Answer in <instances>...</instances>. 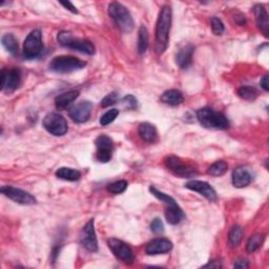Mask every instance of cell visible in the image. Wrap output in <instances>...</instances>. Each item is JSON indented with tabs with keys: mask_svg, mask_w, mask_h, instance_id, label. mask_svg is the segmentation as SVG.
<instances>
[{
	"mask_svg": "<svg viewBox=\"0 0 269 269\" xmlns=\"http://www.w3.org/2000/svg\"><path fill=\"white\" fill-rule=\"evenodd\" d=\"M60 5L61 6H63L66 10H69V11H71L72 13H74V14H77L78 13V10L76 9V7L72 4V3H70V2H61L60 3Z\"/></svg>",
	"mask_w": 269,
	"mask_h": 269,
	"instance_id": "8d00e7d4",
	"label": "cell"
},
{
	"mask_svg": "<svg viewBox=\"0 0 269 269\" xmlns=\"http://www.w3.org/2000/svg\"><path fill=\"white\" fill-rule=\"evenodd\" d=\"M127 187V182L125 180L116 181L114 183H111L107 186V191L114 195H119L122 194Z\"/></svg>",
	"mask_w": 269,
	"mask_h": 269,
	"instance_id": "4dcf8cb0",
	"label": "cell"
},
{
	"mask_svg": "<svg viewBox=\"0 0 269 269\" xmlns=\"http://www.w3.org/2000/svg\"><path fill=\"white\" fill-rule=\"evenodd\" d=\"M234 268H241V269H243V268H248V263H247V261H245V260H239V261H237V262H235L234 263Z\"/></svg>",
	"mask_w": 269,
	"mask_h": 269,
	"instance_id": "74e56055",
	"label": "cell"
},
{
	"mask_svg": "<svg viewBox=\"0 0 269 269\" xmlns=\"http://www.w3.org/2000/svg\"><path fill=\"white\" fill-rule=\"evenodd\" d=\"M43 50L42 35L39 30L32 31L23 43V55L28 59H34L40 56Z\"/></svg>",
	"mask_w": 269,
	"mask_h": 269,
	"instance_id": "52a82bcc",
	"label": "cell"
},
{
	"mask_svg": "<svg viewBox=\"0 0 269 269\" xmlns=\"http://www.w3.org/2000/svg\"><path fill=\"white\" fill-rule=\"evenodd\" d=\"M173 249V243L165 238H157L147 243L145 247L146 254L149 256L167 254Z\"/></svg>",
	"mask_w": 269,
	"mask_h": 269,
	"instance_id": "2e32d148",
	"label": "cell"
},
{
	"mask_svg": "<svg viewBox=\"0 0 269 269\" xmlns=\"http://www.w3.org/2000/svg\"><path fill=\"white\" fill-rule=\"evenodd\" d=\"M164 163L173 174L181 178H192L197 175V170L195 167L184 163L180 158L176 156L166 157Z\"/></svg>",
	"mask_w": 269,
	"mask_h": 269,
	"instance_id": "9c48e42d",
	"label": "cell"
},
{
	"mask_svg": "<svg viewBox=\"0 0 269 269\" xmlns=\"http://www.w3.org/2000/svg\"><path fill=\"white\" fill-rule=\"evenodd\" d=\"M57 40L60 45L63 47L77 50L79 53L87 54V55H94L95 54V46L94 44L87 40L75 37L71 32L61 31L58 33Z\"/></svg>",
	"mask_w": 269,
	"mask_h": 269,
	"instance_id": "3957f363",
	"label": "cell"
},
{
	"mask_svg": "<svg viewBox=\"0 0 269 269\" xmlns=\"http://www.w3.org/2000/svg\"><path fill=\"white\" fill-rule=\"evenodd\" d=\"M264 239H265L264 234L261 233H256L254 235H251L247 242V248H246L247 252L251 254V252H255L256 250H258L262 246Z\"/></svg>",
	"mask_w": 269,
	"mask_h": 269,
	"instance_id": "83f0119b",
	"label": "cell"
},
{
	"mask_svg": "<svg viewBox=\"0 0 269 269\" xmlns=\"http://www.w3.org/2000/svg\"><path fill=\"white\" fill-rule=\"evenodd\" d=\"M21 82V73L18 69L2 71V91L7 93L14 92Z\"/></svg>",
	"mask_w": 269,
	"mask_h": 269,
	"instance_id": "4fadbf2b",
	"label": "cell"
},
{
	"mask_svg": "<svg viewBox=\"0 0 269 269\" xmlns=\"http://www.w3.org/2000/svg\"><path fill=\"white\" fill-rule=\"evenodd\" d=\"M107 245L113 254L122 262L126 264H131L133 262V252L131 248L121 240L111 238L107 240Z\"/></svg>",
	"mask_w": 269,
	"mask_h": 269,
	"instance_id": "30bf717a",
	"label": "cell"
},
{
	"mask_svg": "<svg viewBox=\"0 0 269 269\" xmlns=\"http://www.w3.org/2000/svg\"><path fill=\"white\" fill-rule=\"evenodd\" d=\"M204 267H210V268H219V267H222L221 263L219 261H210L208 264L204 265Z\"/></svg>",
	"mask_w": 269,
	"mask_h": 269,
	"instance_id": "ab89813d",
	"label": "cell"
},
{
	"mask_svg": "<svg viewBox=\"0 0 269 269\" xmlns=\"http://www.w3.org/2000/svg\"><path fill=\"white\" fill-rule=\"evenodd\" d=\"M227 171H228V165L225 161H217L208 167L207 173L213 177H221Z\"/></svg>",
	"mask_w": 269,
	"mask_h": 269,
	"instance_id": "4316f807",
	"label": "cell"
},
{
	"mask_svg": "<svg viewBox=\"0 0 269 269\" xmlns=\"http://www.w3.org/2000/svg\"><path fill=\"white\" fill-rule=\"evenodd\" d=\"M260 83H261V87L263 88V90L268 92V75H264L263 78L261 79Z\"/></svg>",
	"mask_w": 269,
	"mask_h": 269,
	"instance_id": "f35d334b",
	"label": "cell"
},
{
	"mask_svg": "<svg viewBox=\"0 0 269 269\" xmlns=\"http://www.w3.org/2000/svg\"><path fill=\"white\" fill-rule=\"evenodd\" d=\"M243 238V229L241 226H233L228 233V244L230 247H237L241 243Z\"/></svg>",
	"mask_w": 269,
	"mask_h": 269,
	"instance_id": "484cf974",
	"label": "cell"
},
{
	"mask_svg": "<svg viewBox=\"0 0 269 269\" xmlns=\"http://www.w3.org/2000/svg\"><path fill=\"white\" fill-rule=\"evenodd\" d=\"M185 187L191 190V191L199 193L200 195H202L210 202H213V201L217 200L216 191L210 186V185L207 182L199 181V180H193V181H190L189 183H186V185H185Z\"/></svg>",
	"mask_w": 269,
	"mask_h": 269,
	"instance_id": "e0dca14e",
	"label": "cell"
},
{
	"mask_svg": "<svg viewBox=\"0 0 269 269\" xmlns=\"http://www.w3.org/2000/svg\"><path fill=\"white\" fill-rule=\"evenodd\" d=\"M43 127L53 136H63L67 132V122L65 118L58 113H49L43 119Z\"/></svg>",
	"mask_w": 269,
	"mask_h": 269,
	"instance_id": "ba28073f",
	"label": "cell"
},
{
	"mask_svg": "<svg viewBox=\"0 0 269 269\" xmlns=\"http://www.w3.org/2000/svg\"><path fill=\"white\" fill-rule=\"evenodd\" d=\"M148 46V32L147 29L142 25L139 29L138 33V50L140 54H144Z\"/></svg>",
	"mask_w": 269,
	"mask_h": 269,
	"instance_id": "f1b7e54d",
	"label": "cell"
},
{
	"mask_svg": "<svg viewBox=\"0 0 269 269\" xmlns=\"http://www.w3.org/2000/svg\"><path fill=\"white\" fill-rule=\"evenodd\" d=\"M122 103L124 106H126L127 109H130V110H134V109H137V106H138L137 99L131 95H127L126 97H124L122 99Z\"/></svg>",
	"mask_w": 269,
	"mask_h": 269,
	"instance_id": "e575fe53",
	"label": "cell"
},
{
	"mask_svg": "<svg viewBox=\"0 0 269 269\" xmlns=\"http://www.w3.org/2000/svg\"><path fill=\"white\" fill-rule=\"evenodd\" d=\"M0 191H2V193L6 197H8L9 199H11L12 201L16 202V203L18 204H22V205L36 204L35 197L20 189H16L13 186H3Z\"/></svg>",
	"mask_w": 269,
	"mask_h": 269,
	"instance_id": "7c38bea8",
	"label": "cell"
},
{
	"mask_svg": "<svg viewBox=\"0 0 269 269\" xmlns=\"http://www.w3.org/2000/svg\"><path fill=\"white\" fill-rule=\"evenodd\" d=\"M109 14L117 28L124 33H129L133 29V20L128 10L119 3H112L109 6Z\"/></svg>",
	"mask_w": 269,
	"mask_h": 269,
	"instance_id": "5b68a950",
	"label": "cell"
},
{
	"mask_svg": "<svg viewBox=\"0 0 269 269\" xmlns=\"http://www.w3.org/2000/svg\"><path fill=\"white\" fill-rule=\"evenodd\" d=\"M197 118L202 126L211 129H227L229 121L222 114L211 109H200L197 112Z\"/></svg>",
	"mask_w": 269,
	"mask_h": 269,
	"instance_id": "277c9868",
	"label": "cell"
},
{
	"mask_svg": "<svg viewBox=\"0 0 269 269\" xmlns=\"http://www.w3.org/2000/svg\"><path fill=\"white\" fill-rule=\"evenodd\" d=\"M118 115H119V111L118 110H116V109L110 110L109 112H106L102 117L100 118V124L102 126L109 125L110 123H112L116 119Z\"/></svg>",
	"mask_w": 269,
	"mask_h": 269,
	"instance_id": "1f68e13d",
	"label": "cell"
},
{
	"mask_svg": "<svg viewBox=\"0 0 269 269\" xmlns=\"http://www.w3.org/2000/svg\"><path fill=\"white\" fill-rule=\"evenodd\" d=\"M238 95L244 100H255L258 96V92L252 87H242L238 90Z\"/></svg>",
	"mask_w": 269,
	"mask_h": 269,
	"instance_id": "f546056e",
	"label": "cell"
},
{
	"mask_svg": "<svg viewBox=\"0 0 269 269\" xmlns=\"http://www.w3.org/2000/svg\"><path fill=\"white\" fill-rule=\"evenodd\" d=\"M96 147H97V153L96 157L99 162L106 163L112 159V153H113V141L109 136L105 134H101L99 136L96 141Z\"/></svg>",
	"mask_w": 269,
	"mask_h": 269,
	"instance_id": "5bb4252c",
	"label": "cell"
},
{
	"mask_svg": "<svg viewBox=\"0 0 269 269\" xmlns=\"http://www.w3.org/2000/svg\"><path fill=\"white\" fill-rule=\"evenodd\" d=\"M118 99H119V95H118L117 93H111L109 94L107 96H105L102 101H101V106L102 107H109V106H112L114 105L115 103H117Z\"/></svg>",
	"mask_w": 269,
	"mask_h": 269,
	"instance_id": "836d02e7",
	"label": "cell"
},
{
	"mask_svg": "<svg viewBox=\"0 0 269 269\" xmlns=\"http://www.w3.org/2000/svg\"><path fill=\"white\" fill-rule=\"evenodd\" d=\"M183 95L181 92L177 90H168L163 93L161 96V101L165 104L172 105V106H177L183 102Z\"/></svg>",
	"mask_w": 269,
	"mask_h": 269,
	"instance_id": "603a6c76",
	"label": "cell"
},
{
	"mask_svg": "<svg viewBox=\"0 0 269 269\" xmlns=\"http://www.w3.org/2000/svg\"><path fill=\"white\" fill-rule=\"evenodd\" d=\"M211 30H212L214 35L219 36V35H222V34L224 33L225 28H224L223 22L220 19L217 18V17H212L211 18Z\"/></svg>",
	"mask_w": 269,
	"mask_h": 269,
	"instance_id": "d6a6232c",
	"label": "cell"
},
{
	"mask_svg": "<svg viewBox=\"0 0 269 269\" xmlns=\"http://www.w3.org/2000/svg\"><path fill=\"white\" fill-rule=\"evenodd\" d=\"M78 96H79L78 91L65 92L56 97L55 105L58 110H65L66 107H69L74 102V101L78 98Z\"/></svg>",
	"mask_w": 269,
	"mask_h": 269,
	"instance_id": "7402d4cb",
	"label": "cell"
},
{
	"mask_svg": "<svg viewBox=\"0 0 269 269\" xmlns=\"http://www.w3.org/2000/svg\"><path fill=\"white\" fill-rule=\"evenodd\" d=\"M252 180V176L250 172L245 167L235 168L232 173V184L234 187L243 189L248 186Z\"/></svg>",
	"mask_w": 269,
	"mask_h": 269,
	"instance_id": "d6986e66",
	"label": "cell"
},
{
	"mask_svg": "<svg viewBox=\"0 0 269 269\" xmlns=\"http://www.w3.org/2000/svg\"><path fill=\"white\" fill-rule=\"evenodd\" d=\"M56 176L62 180H66V181H77L80 179L81 174L78 171L73 170V168L61 167L56 172Z\"/></svg>",
	"mask_w": 269,
	"mask_h": 269,
	"instance_id": "d4e9b609",
	"label": "cell"
},
{
	"mask_svg": "<svg viewBox=\"0 0 269 269\" xmlns=\"http://www.w3.org/2000/svg\"><path fill=\"white\" fill-rule=\"evenodd\" d=\"M149 191H150L151 195L155 196L158 200H160L165 203V205H166V209H165L166 221L171 225L179 224L185 218V214H184L183 210L181 209V207L177 204V202L174 200V198L160 192L155 186H150Z\"/></svg>",
	"mask_w": 269,
	"mask_h": 269,
	"instance_id": "7a4b0ae2",
	"label": "cell"
},
{
	"mask_svg": "<svg viewBox=\"0 0 269 269\" xmlns=\"http://www.w3.org/2000/svg\"><path fill=\"white\" fill-rule=\"evenodd\" d=\"M4 47L8 50V52L12 55L18 54V42L13 34H6V35L2 39Z\"/></svg>",
	"mask_w": 269,
	"mask_h": 269,
	"instance_id": "cb8c5ba5",
	"label": "cell"
},
{
	"mask_svg": "<svg viewBox=\"0 0 269 269\" xmlns=\"http://www.w3.org/2000/svg\"><path fill=\"white\" fill-rule=\"evenodd\" d=\"M87 62L72 56H58L49 62V70L58 74H70L86 67Z\"/></svg>",
	"mask_w": 269,
	"mask_h": 269,
	"instance_id": "8992f818",
	"label": "cell"
},
{
	"mask_svg": "<svg viewBox=\"0 0 269 269\" xmlns=\"http://www.w3.org/2000/svg\"><path fill=\"white\" fill-rule=\"evenodd\" d=\"M150 230L153 231L154 233H162L164 231V225H163V222L161 221V219L159 218H156L155 220L151 222L150 224Z\"/></svg>",
	"mask_w": 269,
	"mask_h": 269,
	"instance_id": "d590c367",
	"label": "cell"
},
{
	"mask_svg": "<svg viewBox=\"0 0 269 269\" xmlns=\"http://www.w3.org/2000/svg\"><path fill=\"white\" fill-rule=\"evenodd\" d=\"M172 9L170 6H164L160 13L156 24V40L155 50L158 55H162L168 45L170 32L172 26Z\"/></svg>",
	"mask_w": 269,
	"mask_h": 269,
	"instance_id": "6da1fadb",
	"label": "cell"
},
{
	"mask_svg": "<svg viewBox=\"0 0 269 269\" xmlns=\"http://www.w3.org/2000/svg\"><path fill=\"white\" fill-rule=\"evenodd\" d=\"M195 53V46L192 44L184 45L178 52L176 56V62L180 69H189L193 63V57Z\"/></svg>",
	"mask_w": 269,
	"mask_h": 269,
	"instance_id": "ac0fdd59",
	"label": "cell"
},
{
	"mask_svg": "<svg viewBox=\"0 0 269 269\" xmlns=\"http://www.w3.org/2000/svg\"><path fill=\"white\" fill-rule=\"evenodd\" d=\"M80 244L90 251H97L98 250V242L97 237L95 232V220L91 219V220L83 226L81 232H80Z\"/></svg>",
	"mask_w": 269,
	"mask_h": 269,
	"instance_id": "8fae6325",
	"label": "cell"
},
{
	"mask_svg": "<svg viewBox=\"0 0 269 269\" xmlns=\"http://www.w3.org/2000/svg\"><path fill=\"white\" fill-rule=\"evenodd\" d=\"M254 13L256 17V21L259 29L262 31L265 37H268L269 33V21H268V14L264 6L257 5L254 8Z\"/></svg>",
	"mask_w": 269,
	"mask_h": 269,
	"instance_id": "ffe728a7",
	"label": "cell"
},
{
	"mask_svg": "<svg viewBox=\"0 0 269 269\" xmlns=\"http://www.w3.org/2000/svg\"><path fill=\"white\" fill-rule=\"evenodd\" d=\"M138 132L141 139L147 143H153L158 138L157 128L148 122L141 123L138 127Z\"/></svg>",
	"mask_w": 269,
	"mask_h": 269,
	"instance_id": "44dd1931",
	"label": "cell"
},
{
	"mask_svg": "<svg viewBox=\"0 0 269 269\" xmlns=\"http://www.w3.org/2000/svg\"><path fill=\"white\" fill-rule=\"evenodd\" d=\"M93 104L90 101H82V102L74 105L70 112L69 115L72 118V120L76 123H84L87 122L92 114Z\"/></svg>",
	"mask_w": 269,
	"mask_h": 269,
	"instance_id": "9a60e30c",
	"label": "cell"
}]
</instances>
